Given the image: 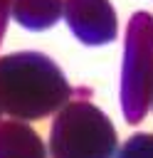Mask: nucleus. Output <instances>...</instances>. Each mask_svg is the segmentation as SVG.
<instances>
[{
    "label": "nucleus",
    "mask_w": 153,
    "mask_h": 158,
    "mask_svg": "<svg viewBox=\"0 0 153 158\" xmlns=\"http://www.w3.org/2000/svg\"><path fill=\"white\" fill-rule=\"evenodd\" d=\"M74 96L59 64L42 52H12L0 57V111L37 121L57 114Z\"/></svg>",
    "instance_id": "1"
},
{
    "label": "nucleus",
    "mask_w": 153,
    "mask_h": 158,
    "mask_svg": "<svg viewBox=\"0 0 153 158\" xmlns=\"http://www.w3.org/2000/svg\"><path fill=\"white\" fill-rule=\"evenodd\" d=\"M118 138L111 118L86 99L67 101L49 128L52 158H114Z\"/></svg>",
    "instance_id": "2"
},
{
    "label": "nucleus",
    "mask_w": 153,
    "mask_h": 158,
    "mask_svg": "<svg viewBox=\"0 0 153 158\" xmlns=\"http://www.w3.org/2000/svg\"><path fill=\"white\" fill-rule=\"evenodd\" d=\"M153 99V15L136 12L128 20L123 67H121V111L128 123H141Z\"/></svg>",
    "instance_id": "3"
},
{
    "label": "nucleus",
    "mask_w": 153,
    "mask_h": 158,
    "mask_svg": "<svg viewBox=\"0 0 153 158\" xmlns=\"http://www.w3.org/2000/svg\"><path fill=\"white\" fill-rule=\"evenodd\" d=\"M72 35L89 47L109 44L118 35V20L109 0H64V12Z\"/></svg>",
    "instance_id": "4"
},
{
    "label": "nucleus",
    "mask_w": 153,
    "mask_h": 158,
    "mask_svg": "<svg viewBox=\"0 0 153 158\" xmlns=\"http://www.w3.org/2000/svg\"><path fill=\"white\" fill-rule=\"evenodd\" d=\"M39 133L20 118L0 121V158H47Z\"/></svg>",
    "instance_id": "5"
},
{
    "label": "nucleus",
    "mask_w": 153,
    "mask_h": 158,
    "mask_svg": "<svg viewBox=\"0 0 153 158\" xmlns=\"http://www.w3.org/2000/svg\"><path fill=\"white\" fill-rule=\"evenodd\" d=\"M62 12L64 0H12L10 5V15L15 17V22L32 32L49 30L59 22Z\"/></svg>",
    "instance_id": "6"
},
{
    "label": "nucleus",
    "mask_w": 153,
    "mask_h": 158,
    "mask_svg": "<svg viewBox=\"0 0 153 158\" xmlns=\"http://www.w3.org/2000/svg\"><path fill=\"white\" fill-rule=\"evenodd\" d=\"M114 158H153V133H133Z\"/></svg>",
    "instance_id": "7"
},
{
    "label": "nucleus",
    "mask_w": 153,
    "mask_h": 158,
    "mask_svg": "<svg viewBox=\"0 0 153 158\" xmlns=\"http://www.w3.org/2000/svg\"><path fill=\"white\" fill-rule=\"evenodd\" d=\"M151 104H153V99H151Z\"/></svg>",
    "instance_id": "8"
},
{
    "label": "nucleus",
    "mask_w": 153,
    "mask_h": 158,
    "mask_svg": "<svg viewBox=\"0 0 153 158\" xmlns=\"http://www.w3.org/2000/svg\"><path fill=\"white\" fill-rule=\"evenodd\" d=\"M0 114H2V111H0Z\"/></svg>",
    "instance_id": "9"
}]
</instances>
